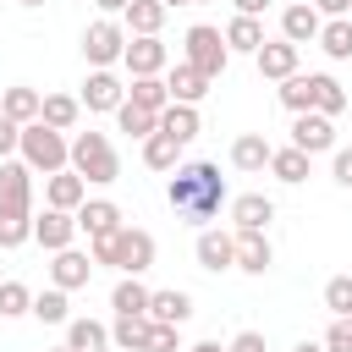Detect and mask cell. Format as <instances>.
<instances>
[{
	"label": "cell",
	"instance_id": "9",
	"mask_svg": "<svg viewBox=\"0 0 352 352\" xmlns=\"http://www.w3.org/2000/svg\"><path fill=\"white\" fill-rule=\"evenodd\" d=\"M192 253H198V270H209V275L236 270V236H231V231H220V226H204V231H198V242H192Z\"/></svg>",
	"mask_w": 352,
	"mask_h": 352
},
{
	"label": "cell",
	"instance_id": "51",
	"mask_svg": "<svg viewBox=\"0 0 352 352\" xmlns=\"http://www.w3.org/2000/svg\"><path fill=\"white\" fill-rule=\"evenodd\" d=\"M292 352H324V346H319V341H297Z\"/></svg>",
	"mask_w": 352,
	"mask_h": 352
},
{
	"label": "cell",
	"instance_id": "48",
	"mask_svg": "<svg viewBox=\"0 0 352 352\" xmlns=\"http://www.w3.org/2000/svg\"><path fill=\"white\" fill-rule=\"evenodd\" d=\"M231 6H236V16H264L275 0H231Z\"/></svg>",
	"mask_w": 352,
	"mask_h": 352
},
{
	"label": "cell",
	"instance_id": "44",
	"mask_svg": "<svg viewBox=\"0 0 352 352\" xmlns=\"http://www.w3.org/2000/svg\"><path fill=\"white\" fill-rule=\"evenodd\" d=\"M330 176H336V187L352 192V148H330Z\"/></svg>",
	"mask_w": 352,
	"mask_h": 352
},
{
	"label": "cell",
	"instance_id": "14",
	"mask_svg": "<svg viewBox=\"0 0 352 352\" xmlns=\"http://www.w3.org/2000/svg\"><path fill=\"white\" fill-rule=\"evenodd\" d=\"M82 198H88V182H82L72 165L44 176V204H50V209H66V214H77V204H82Z\"/></svg>",
	"mask_w": 352,
	"mask_h": 352
},
{
	"label": "cell",
	"instance_id": "28",
	"mask_svg": "<svg viewBox=\"0 0 352 352\" xmlns=\"http://www.w3.org/2000/svg\"><path fill=\"white\" fill-rule=\"evenodd\" d=\"M308 170H314V154H302V148H270V176L275 182H286V187H297V182H308Z\"/></svg>",
	"mask_w": 352,
	"mask_h": 352
},
{
	"label": "cell",
	"instance_id": "37",
	"mask_svg": "<svg viewBox=\"0 0 352 352\" xmlns=\"http://www.w3.org/2000/svg\"><path fill=\"white\" fill-rule=\"evenodd\" d=\"M154 121H160V116H154V110H138V104H126V99H121V104H116V126H121V132H126V138H138V143H143V138H148V132H154Z\"/></svg>",
	"mask_w": 352,
	"mask_h": 352
},
{
	"label": "cell",
	"instance_id": "2",
	"mask_svg": "<svg viewBox=\"0 0 352 352\" xmlns=\"http://www.w3.org/2000/svg\"><path fill=\"white\" fill-rule=\"evenodd\" d=\"M154 253H160V242H154V231H143V226H121V231H110V236H88L94 270L104 264V270H121V275H143V270H154Z\"/></svg>",
	"mask_w": 352,
	"mask_h": 352
},
{
	"label": "cell",
	"instance_id": "17",
	"mask_svg": "<svg viewBox=\"0 0 352 352\" xmlns=\"http://www.w3.org/2000/svg\"><path fill=\"white\" fill-rule=\"evenodd\" d=\"M253 66H258V77L280 82V77H292V72H297V44H292V38H264V44H258V55H253Z\"/></svg>",
	"mask_w": 352,
	"mask_h": 352
},
{
	"label": "cell",
	"instance_id": "39",
	"mask_svg": "<svg viewBox=\"0 0 352 352\" xmlns=\"http://www.w3.org/2000/svg\"><path fill=\"white\" fill-rule=\"evenodd\" d=\"M314 110H319V116H330V121L346 110V88H341L330 72H319V99H314Z\"/></svg>",
	"mask_w": 352,
	"mask_h": 352
},
{
	"label": "cell",
	"instance_id": "45",
	"mask_svg": "<svg viewBox=\"0 0 352 352\" xmlns=\"http://www.w3.org/2000/svg\"><path fill=\"white\" fill-rule=\"evenodd\" d=\"M16 143H22V126H16L11 116H0V160H11V154H16Z\"/></svg>",
	"mask_w": 352,
	"mask_h": 352
},
{
	"label": "cell",
	"instance_id": "38",
	"mask_svg": "<svg viewBox=\"0 0 352 352\" xmlns=\"http://www.w3.org/2000/svg\"><path fill=\"white\" fill-rule=\"evenodd\" d=\"M22 242H33V214L0 209V248H22Z\"/></svg>",
	"mask_w": 352,
	"mask_h": 352
},
{
	"label": "cell",
	"instance_id": "33",
	"mask_svg": "<svg viewBox=\"0 0 352 352\" xmlns=\"http://www.w3.org/2000/svg\"><path fill=\"white\" fill-rule=\"evenodd\" d=\"M126 104H138V110H165L170 104V88H165V77H132L126 82Z\"/></svg>",
	"mask_w": 352,
	"mask_h": 352
},
{
	"label": "cell",
	"instance_id": "19",
	"mask_svg": "<svg viewBox=\"0 0 352 352\" xmlns=\"http://www.w3.org/2000/svg\"><path fill=\"white\" fill-rule=\"evenodd\" d=\"M165 88H170V99H176V104H204V94H209V77H204L198 66L176 60V66H165Z\"/></svg>",
	"mask_w": 352,
	"mask_h": 352
},
{
	"label": "cell",
	"instance_id": "35",
	"mask_svg": "<svg viewBox=\"0 0 352 352\" xmlns=\"http://www.w3.org/2000/svg\"><path fill=\"white\" fill-rule=\"evenodd\" d=\"M66 297H72V292L44 286V292H33V308H28V314H33L38 324H66V319H72V302H66Z\"/></svg>",
	"mask_w": 352,
	"mask_h": 352
},
{
	"label": "cell",
	"instance_id": "54",
	"mask_svg": "<svg viewBox=\"0 0 352 352\" xmlns=\"http://www.w3.org/2000/svg\"><path fill=\"white\" fill-rule=\"evenodd\" d=\"M16 6H44V0H16Z\"/></svg>",
	"mask_w": 352,
	"mask_h": 352
},
{
	"label": "cell",
	"instance_id": "26",
	"mask_svg": "<svg viewBox=\"0 0 352 352\" xmlns=\"http://www.w3.org/2000/svg\"><path fill=\"white\" fill-rule=\"evenodd\" d=\"M220 38H226L231 55H258V44H264V16H231V22L220 28Z\"/></svg>",
	"mask_w": 352,
	"mask_h": 352
},
{
	"label": "cell",
	"instance_id": "30",
	"mask_svg": "<svg viewBox=\"0 0 352 352\" xmlns=\"http://www.w3.org/2000/svg\"><path fill=\"white\" fill-rule=\"evenodd\" d=\"M165 0H126V11H121V28L126 33H160L165 28Z\"/></svg>",
	"mask_w": 352,
	"mask_h": 352
},
{
	"label": "cell",
	"instance_id": "47",
	"mask_svg": "<svg viewBox=\"0 0 352 352\" xmlns=\"http://www.w3.org/2000/svg\"><path fill=\"white\" fill-rule=\"evenodd\" d=\"M319 16H352V0H308Z\"/></svg>",
	"mask_w": 352,
	"mask_h": 352
},
{
	"label": "cell",
	"instance_id": "34",
	"mask_svg": "<svg viewBox=\"0 0 352 352\" xmlns=\"http://www.w3.org/2000/svg\"><path fill=\"white\" fill-rule=\"evenodd\" d=\"M143 165H148V170H176V165H182V143L154 126V132L143 138Z\"/></svg>",
	"mask_w": 352,
	"mask_h": 352
},
{
	"label": "cell",
	"instance_id": "53",
	"mask_svg": "<svg viewBox=\"0 0 352 352\" xmlns=\"http://www.w3.org/2000/svg\"><path fill=\"white\" fill-rule=\"evenodd\" d=\"M50 352H72V346H66V341H60V346H50Z\"/></svg>",
	"mask_w": 352,
	"mask_h": 352
},
{
	"label": "cell",
	"instance_id": "42",
	"mask_svg": "<svg viewBox=\"0 0 352 352\" xmlns=\"http://www.w3.org/2000/svg\"><path fill=\"white\" fill-rule=\"evenodd\" d=\"M143 352H187V346H182V324H160V319H148V341H143Z\"/></svg>",
	"mask_w": 352,
	"mask_h": 352
},
{
	"label": "cell",
	"instance_id": "29",
	"mask_svg": "<svg viewBox=\"0 0 352 352\" xmlns=\"http://www.w3.org/2000/svg\"><path fill=\"white\" fill-rule=\"evenodd\" d=\"M38 121H44V126H55V132H72V126L82 121V104H77V94H44V104H38Z\"/></svg>",
	"mask_w": 352,
	"mask_h": 352
},
{
	"label": "cell",
	"instance_id": "3",
	"mask_svg": "<svg viewBox=\"0 0 352 352\" xmlns=\"http://www.w3.org/2000/svg\"><path fill=\"white\" fill-rule=\"evenodd\" d=\"M66 165L88 182V187H110V182H121V154H116V143L104 138V132H72V148H66Z\"/></svg>",
	"mask_w": 352,
	"mask_h": 352
},
{
	"label": "cell",
	"instance_id": "5",
	"mask_svg": "<svg viewBox=\"0 0 352 352\" xmlns=\"http://www.w3.org/2000/svg\"><path fill=\"white\" fill-rule=\"evenodd\" d=\"M182 60L187 66H198L209 82L231 66V50H226V38H220V28H209V22H192L187 33H182Z\"/></svg>",
	"mask_w": 352,
	"mask_h": 352
},
{
	"label": "cell",
	"instance_id": "41",
	"mask_svg": "<svg viewBox=\"0 0 352 352\" xmlns=\"http://www.w3.org/2000/svg\"><path fill=\"white\" fill-rule=\"evenodd\" d=\"M324 308L336 319H352V275H330L324 280Z\"/></svg>",
	"mask_w": 352,
	"mask_h": 352
},
{
	"label": "cell",
	"instance_id": "52",
	"mask_svg": "<svg viewBox=\"0 0 352 352\" xmlns=\"http://www.w3.org/2000/svg\"><path fill=\"white\" fill-rule=\"evenodd\" d=\"M176 6H198V0H165V11H176Z\"/></svg>",
	"mask_w": 352,
	"mask_h": 352
},
{
	"label": "cell",
	"instance_id": "40",
	"mask_svg": "<svg viewBox=\"0 0 352 352\" xmlns=\"http://www.w3.org/2000/svg\"><path fill=\"white\" fill-rule=\"evenodd\" d=\"M33 308V292L22 280H0V319H22Z\"/></svg>",
	"mask_w": 352,
	"mask_h": 352
},
{
	"label": "cell",
	"instance_id": "18",
	"mask_svg": "<svg viewBox=\"0 0 352 352\" xmlns=\"http://www.w3.org/2000/svg\"><path fill=\"white\" fill-rule=\"evenodd\" d=\"M270 138L264 132H236L231 138V165L242 170V176H258V170H270Z\"/></svg>",
	"mask_w": 352,
	"mask_h": 352
},
{
	"label": "cell",
	"instance_id": "31",
	"mask_svg": "<svg viewBox=\"0 0 352 352\" xmlns=\"http://www.w3.org/2000/svg\"><path fill=\"white\" fill-rule=\"evenodd\" d=\"M143 341H148V314H116L110 346L116 352H143Z\"/></svg>",
	"mask_w": 352,
	"mask_h": 352
},
{
	"label": "cell",
	"instance_id": "15",
	"mask_svg": "<svg viewBox=\"0 0 352 352\" xmlns=\"http://www.w3.org/2000/svg\"><path fill=\"white\" fill-rule=\"evenodd\" d=\"M270 220H275V198H264V192L231 198V231H270Z\"/></svg>",
	"mask_w": 352,
	"mask_h": 352
},
{
	"label": "cell",
	"instance_id": "22",
	"mask_svg": "<svg viewBox=\"0 0 352 352\" xmlns=\"http://www.w3.org/2000/svg\"><path fill=\"white\" fill-rule=\"evenodd\" d=\"M231 236H236V270L242 275H264L275 264V248H270L264 231H231Z\"/></svg>",
	"mask_w": 352,
	"mask_h": 352
},
{
	"label": "cell",
	"instance_id": "8",
	"mask_svg": "<svg viewBox=\"0 0 352 352\" xmlns=\"http://www.w3.org/2000/svg\"><path fill=\"white\" fill-rule=\"evenodd\" d=\"M126 99V82L116 77V66H88V82L77 94L82 110H99V116H116V104Z\"/></svg>",
	"mask_w": 352,
	"mask_h": 352
},
{
	"label": "cell",
	"instance_id": "10",
	"mask_svg": "<svg viewBox=\"0 0 352 352\" xmlns=\"http://www.w3.org/2000/svg\"><path fill=\"white\" fill-rule=\"evenodd\" d=\"M292 148H302V154H330V148H336V121L319 116V110L292 116Z\"/></svg>",
	"mask_w": 352,
	"mask_h": 352
},
{
	"label": "cell",
	"instance_id": "27",
	"mask_svg": "<svg viewBox=\"0 0 352 352\" xmlns=\"http://www.w3.org/2000/svg\"><path fill=\"white\" fill-rule=\"evenodd\" d=\"M38 104H44V94H38V88H28V82H16V88H0V116H11L16 126L38 121Z\"/></svg>",
	"mask_w": 352,
	"mask_h": 352
},
{
	"label": "cell",
	"instance_id": "16",
	"mask_svg": "<svg viewBox=\"0 0 352 352\" xmlns=\"http://www.w3.org/2000/svg\"><path fill=\"white\" fill-rule=\"evenodd\" d=\"M319 28H324V16H319L308 0H292V6L280 11V38H292L297 50H302V44H314V38H319Z\"/></svg>",
	"mask_w": 352,
	"mask_h": 352
},
{
	"label": "cell",
	"instance_id": "36",
	"mask_svg": "<svg viewBox=\"0 0 352 352\" xmlns=\"http://www.w3.org/2000/svg\"><path fill=\"white\" fill-rule=\"evenodd\" d=\"M110 308H116V314H148V286H143V275H121L116 292H110Z\"/></svg>",
	"mask_w": 352,
	"mask_h": 352
},
{
	"label": "cell",
	"instance_id": "7",
	"mask_svg": "<svg viewBox=\"0 0 352 352\" xmlns=\"http://www.w3.org/2000/svg\"><path fill=\"white\" fill-rule=\"evenodd\" d=\"M121 66H126V77H165L170 50H165V38H160V33H126Z\"/></svg>",
	"mask_w": 352,
	"mask_h": 352
},
{
	"label": "cell",
	"instance_id": "21",
	"mask_svg": "<svg viewBox=\"0 0 352 352\" xmlns=\"http://www.w3.org/2000/svg\"><path fill=\"white\" fill-rule=\"evenodd\" d=\"M77 231H88V236L121 231V204H110V198H82V204H77Z\"/></svg>",
	"mask_w": 352,
	"mask_h": 352
},
{
	"label": "cell",
	"instance_id": "1",
	"mask_svg": "<svg viewBox=\"0 0 352 352\" xmlns=\"http://www.w3.org/2000/svg\"><path fill=\"white\" fill-rule=\"evenodd\" d=\"M165 204H170L182 220L209 226V220L231 204V187H226V176H220L214 160H187V165L170 170V182H165Z\"/></svg>",
	"mask_w": 352,
	"mask_h": 352
},
{
	"label": "cell",
	"instance_id": "49",
	"mask_svg": "<svg viewBox=\"0 0 352 352\" xmlns=\"http://www.w3.org/2000/svg\"><path fill=\"white\" fill-rule=\"evenodd\" d=\"M94 6H99V16H121L126 11V0H94Z\"/></svg>",
	"mask_w": 352,
	"mask_h": 352
},
{
	"label": "cell",
	"instance_id": "6",
	"mask_svg": "<svg viewBox=\"0 0 352 352\" xmlns=\"http://www.w3.org/2000/svg\"><path fill=\"white\" fill-rule=\"evenodd\" d=\"M121 50H126V28H121V16H99V22L82 28V60H88V66H116Z\"/></svg>",
	"mask_w": 352,
	"mask_h": 352
},
{
	"label": "cell",
	"instance_id": "12",
	"mask_svg": "<svg viewBox=\"0 0 352 352\" xmlns=\"http://www.w3.org/2000/svg\"><path fill=\"white\" fill-rule=\"evenodd\" d=\"M33 242L44 248V253H60V248H72L77 242V214H66V209H38L33 214Z\"/></svg>",
	"mask_w": 352,
	"mask_h": 352
},
{
	"label": "cell",
	"instance_id": "23",
	"mask_svg": "<svg viewBox=\"0 0 352 352\" xmlns=\"http://www.w3.org/2000/svg\"><path fill=\"white\" fill-rule=\"evenodd\" d=\"M280 104H286V116H302V110H314V99H319V72H292V77H280Z\"/></svg>",
	"mask_w": 352,
	"mask_h": 352
},
{
	"label": "cell",
	"instance_id": "46",
	"mask_svg": "<svg viewBox=\"0 0 352 352\" xmlns=\"http://www.w3.org/2000/svg\"><path fill=\"white\" fill-rule=\"evenodd\" d=\"M226 352H270V346H264V336H258V330H236Z\"/></svg>",
	"mask_w": 352,
	"mask_h": 352
},
{
	"label": "cell",
	"instance_id": "11",
	"mask_svg": "<svg viewBox=\"0 0 352 352\" xmlns=\"http://www.w3.org/2000/svg\"><path fill=\"white\" fill-rule=\"evenodd\" d=\"M0 209H16V214H33V170L11 154L0 160Z\"/></svg>",
	"mask_w": 352,
	"mask_h": 352
},
{
	"label": "cell",
	"instance_id": "24",
	"mask_svg": "<svg viewBox=\"0 0 352 352\" xmlns=\"http://www.w3.org/2000/svg\"><path fill=\"white\" fill-rule=\"evenodd\" d=\"M148 319H160V324H187V319H192V292H182V286L148 292Z\"/></svg>",
	"mask_w": 352,
	"mask_h": 352
},
{
	"label": "cell",
	"instance_id": "20",
	"mask_svg": "<svg viewBox=\"0 0 352 352\" xmlns=\"http://www.w3.org/2000/svg\"><path fill=\"white\" fill-rule=\"evenodd\" d=\"M154 126H160L165 138H176V143L187 148V143H192V138L204 132V116H198V104H176V99H170V104L160 110V121H154Z\"/></svg>",
	"mask_w": 352,
	"mask_h": 352
},
{
	"label": "cell",
	"instance_id": "4",
	"mask_svg": "<svg viewBox=\"0 0 352 352\" xmlns=\"http://www.w3.org/2000/svg\"><path fill=\"white\" fill-rule=\"evenodd\" d=\"M66 148H72L66 132H55V126H44V121H28V126H22V143H16V160H22L33 176H50V170H66Z\"/></svg>",
	"mask_w": 352,
	"mask_h": 352
},
{
	"label": "cell",
	"instance_id": "13",
	"mask_svg": "<svg viewBox=\"0 0 352 352\" xmlns=\"http://www.w3.org/2000/svg\"><path fill=\"white\" fill-rule=\"evenodd\" d=\"M88 280H94V258H88V253H77V248L50 253V286H60V292H82Z\"/></svg>",
	"mask_w": 352,
	"mask_h": 352
},
{
	"label": "cell",
	"instance_id": "43",
	"mask_svg": "<svg viewBox=\"0 0 352 352\" xmlns=\"http://www.w3.org/2000/svg\"><path fill=\"white\" fill-rule=\"evenodd\" d=\"M319 346L324 352H352V319H330V330H324Z\"/></svg>",
	"mask_w": 352,
	"mask_h": 352
},
{
	"label": "cell",
	"instance_id": "32",
	"mask_svg": "<svg viewBox=\"0 0 352 352\" xmlns=\"http://www.w3.org/2000/svg\"><path fill=\"white\" fill-rule=\"evenodd\" d=\"M330 60H352V16H324L319 38H314Z\"/></svg>",
	"mask_w": 352,
	"mask_h": 352
},
{
	"label": "cell",
	"instance_id": "25",
	"mask_svg": "<svg viewBox=\"0 0 352 352\" xmlns=\"http://www.w3.org/2000/svg\"><path fill=\"white\" fill-rule=\"evenodd\" d=\"M66 346L72 352H110V324L77 314V319H66Z\"/></svg>",
	"mask_w": 352,
	"mask_h": 352
},
{
	"label": "cell",
	"instance_id": "50",
	"mask_svg": "<svg viewBox=\"0 0 352 352\" xmlns=\"http://www.w3.org/2000/svg\"><path fill=\"white\" fill-rule=\"evenodd\" d=\"M187 352H226V346H220V341H192Z\"/></svg>",
	"mask_w": 352,
	"mask_h": 352
}]
</instances>
